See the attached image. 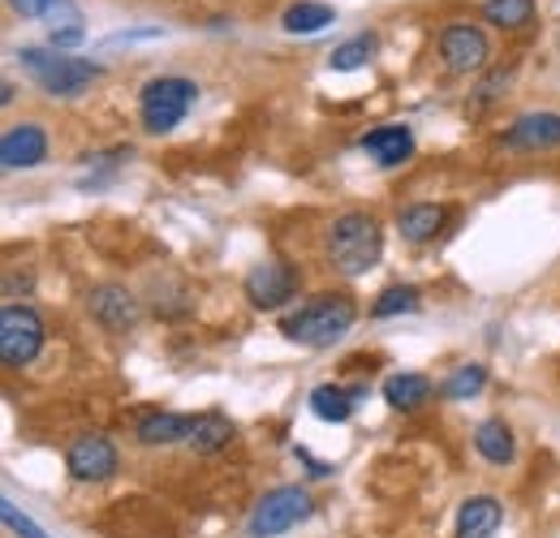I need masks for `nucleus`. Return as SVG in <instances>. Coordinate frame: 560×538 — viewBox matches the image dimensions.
I'll return each instance as SVG.
<instances>
[{
    "label": "nucleus",
    "mask_w": 560,
    "mask_h": 538,
    "mask_svg": "<svg viewBox=\"0 0 560 538\" xmlns=\"http://www.w3.org/2000/svg\"><path fill=\"white\" fill-rule=\"evenodd\" d=\"M44 349V319L31 306H4L0 315V362L26 366Z\"/></svg>",
    "instance_id": "obj_6"
},
{
    "label": "nucleus",
    "mask_w": 560,
    "mask_h": 538,
    "mask_svg": "<svg viewBox=\"0 0 560 538\" xmlns=\"http://www.w3.org/2000/svg\"><path fill=\"white\" fill-rule=\"evenodd\" d=\"M500 522H504L500 500H495V495H475V500H466L462 513H457V538H495Z\"/></svg>",
    "instance_id": "obj_15"
},
{
    "label": "nucleus",
    "mask_w": 560,
    "mask_h": 538,
    "mask_svg": "<svg viewBox=\"0 0 560 538\" xmlns=\"http://www.w3.org/2000/svg\"><path fill=\"white\" fill-rule=\"evenodd\" d=\"M362 151L375 155L384 168H393L415 155V134H410V126H380V130L362 134Z\"/></svg>",
    "instance_id": "obj_14"
},
{
    "label": "nucleus",
    "mask_w": 560,
    "mask_h": 538,
    "mask_svg": "<svg viewBox=\"0 0 560 538\" xmlns=\"http://www.w3.org/2000/svg\"><path fill=\"white\" fill-rule=\"evenodd\" d=\"M66 466L78 482H104L117 473V448L108 435H78L66 453Z\"/></svg>",
    "instance_id": "obj_10"
},
{
    "label": "nucleus",
    "mask_w": 560,
    "mask_h": 538,
    "mask_svg": "<svg viewBox=\"0 0 560 538\" xmlns=\"http://www.w3.org/2000/svg\"><path fill=\"white\" fill-rule=\"evenodd\" d=\"M483 17L500 31H522L535 22V0H483Z\"/></svg>",
    "instance_id": "obj_22"
},
{
    "label": "nucleus",
    "mask_w": 560,
    "mask_h": 538,
    "mask_svg": "<svg viewBox=\"0 0 560 538\" xmlns=\"http://www.w3.org/2000/svg\"><path fill=\"white\" fill-rule=\"evenodd\" d=\"M475 448L483 453V461H491V466H509L513 461V431L500 418H488L475 431Z\"/></svg>",
    "instance_id": "obj_20"
},
{
    "label": "nucleus",
    "mask_w": 560,
    "mask_h": 538,
    "mask_svg": "<svg viewBox=\"0 0 560 538\" xmlns=\"http://www.w3.org/2000/svg\"><path fill=\"white\" fill-rule=\"evenodd\" d=\"M9 4H13L22 17H44V9H48L52 0H9Z\"/></svg>",
    "instance_id": "obj_29"
},
{
    "label": "nucleus",
    "mask_w": 560,
    "mask_h": 538,
    "mask_svg": "<svg viewBox=\"0 0 560 538\" xmlns=\"http://www.w3.org/2000/svg\"><path fill=\"white\" fill-rule=\"evenodd\" d=\"M483 384H488V366H479V362H466V366H457L448 379H444V397L448 401H470V397H479L483 393Z\"/></svg>",
    "instance_id": "obj_23"
},
{
    "label": "nucleus",
    "mask_w": 560,
    "mask_h": 538,
    "mask_svg": "<svg viewBox=\"0 0 560 538\" xmlns=\"http://www.w3.org/2000/svg\"><path fill=\"white\" fill-rule=\"evenodd\" d=\"M13 61L22 66V73H26L44 95H61V100L82 95V91L104 73V66H95V61L66 57V52H57V48H35V44L18 48Z\"/></svg>",
    "instance_id": "obj_2"
},
{
    "label": "nucleus",
    "mask_w": 560,
    "mask_h": 538,
    "mask_svg": "<svg viewBox=\"0 0 560 538\" xmlns=\"http://www.w3.org/2000/svg\"><path fill=\"white\" fill-rule=\"evenodd\" d=\"M353 405H358V397H353L350 388H337V384H319V388L311 393V409H315V418H324V422H350Z\"/></svg>",
    "instance_id": "obj_21"
},
{
    "label": "nucleus",
    "mask_w": 560,
    "mask_h": 538,
    "mask_svg": "<svg viewBox=\"0 0 560 538\" xmlns=\"http://www.w3.org/2000/svg\"><path fill=\"white\" fill-rule=\"evenodd\" d=\"M0 160L4 168H39L48 160V134L39 126H13L0 138Z\"/></svg>",
    "instance_id": "obj_11"
},
{
    "label": "nucleus",
    "mask_w": 560,
    "mask_h": 538,
    "mask_svg": "<svg viewBox=\"0 0 560 538\" xmlns=\"http://www.w3.org/2000/svg\"><path fill=\"white\" fill-rule=\"evenodd\" d=\"M190 431H195V418L190 413H173V409H155V413L139 418V426H135L139 444H147V448L182 444V440H190Z\"/></svg>",
    "instance_id": "obj_13"
},
{
    "label": "nucleus",
    "mask_w": 560,
    "mask_h": 538,
    "mask_svg": "<svg viewBox=\"0 0 560 538\" xmlns=\"http://www.w3.org/2000/svg\"><path fill=\"white\" fill-rule=\"evenodd\" d=\"M410 311H419V289H415V284L384 289V293H380V302L371 306V315H375V319H393V315H410Z\"/></svg>",
    "instance_id": "obj_24"
},
{
    "label": "nucleus",
    "mask_w": 560,
    "mask_h": 538,
    "mask_svg": "<svg viewBox=\"0 0 560 538\" xmlns=\"http://www.w3.org/2000/svg\"><path fill=\"white\" fill-rule=\"evenodd\" d=\"M311 513H315V500H311L306 487H277V491H268V495L255 504V513H250V535L277 538V535H284V530H293L298 522H306Z\"/></svg>",
    "instance_id": "obj_5"
},
{
    "label": "nucleus",
    "mask_w": 560,
    "mask_h": 538,
    "mask_svg": "<svg viewBox=\"0 0 560 538\" xmlns=\"http://www.w3.org/2000/svg\"><path fill=\"white\" fill-rule=\"evenodd\" d=\"M229 440H233V422L224 418V413H195V431H190V448L195 453H203V457H211V453H220V448H229Z\"/></svg>",
    "instance_id": "obj_18"
},
{
    "label": "nucleus",
    "mask_w": 560,
    "mask_h": 538,
    "mask_svg": "<svg viewBox=\"0 0 560 538\" xmlns=\"http://www.w3.org/2000/svg\"><path fill=\"white\" fill-rule=\"evenodd\" d=\"M440 57L453 73H479L491 61V44L479 26L453 22V26L440 31Z\"/></svg>",
    "instance_id": "obj_7"
},
{
    "label": "nucleus",
    "mask_w": 560,
    "mask_h": 538,
    "mask_svg": "<svg viewBox=\"0 0 560 538\" xmlns=\"http://www.w3.org/2000/svg\"><path fill=\"white\" fill-rule=\"evenodd\" d=\"M444 220H448L444 207H435V202H415V207H406V211L397 215V229H401L406 242H431V237L444 229Z\"/></svg>",
    "instance_id": "obj_16"
},
{
    "label": "nucleus",
    "mask_w": 560,
    "mask_h": 538,
    "mask_svg": "<svg viewBox=\"0 0 560 538\" xmlns=\"http://www.w3.org/2000/svg\"><path fill=\"white\" fill-rule=\"evenodd\" d=\"M39 22H48V35H70V31H82V9L73 0H52Z\"/></svg>",
    "instance_id": "obj_26"
},
{
    "label": "nucleus",
    "mask_w": 560,
    "mask_h": 538,
    "mask_svg": "<svg viewBox=\"0 0 560 538\" xmlns=\"http://www.w3.org/2000/svg\"><path fill=\"white\" fill-rule=\"evenodd\" d=\"M371 52H375V35H353L346 39L332 57H328V66L337 69V73H350V69H362L371 61Z\"/></svg>",
    "instance_id": "obj_25"
},
{
    "label": "nucleus",
    "mask_w": 560,
    "mask_h": 538,
    "mask_svg": "<svg viewBox=\"0 0 560 538\" xmlns=\"http://www.w3.org/2000/svg\"><path fill=\"white\" fill-rule=\"evenodd\" d=\"M384 401L393 405V409H401V413H410V409L431 401V379L419 375V371H401V375H393L384 384Z\"/></svg>",
    "instance_id": "obj_17"
},
{
    "label": "nucleus",
    "mask_w": 560,
    "mask_h": 538,
    "mask_svg": "<svg viewBox=\"0 0 560 538\" xmlns=\"http://www.w3.org/2000/svg\"><path fill=\"white\" fill-rule=\"evenodd\" d=\"M86 311L104 332H130L139 324L142 306L126 284H100L86 293Z\"/></svg>",
    "instance_id": "obj_8"
},
{
    "label": "nucleus",
    "mask_w": 560,
    "mask_h": 538,
    "mask_svg": "<svg viewBox=\"0 0 560 538\" xmlns=\"http://www.w3.org/2000/svg\"><path fill=\"white\" fill-rule=\"evenodd\" d=\"M509 147L517 151H548V147H560V113H526L509 126L504 134Z\"/></svg>",
    "instance_id": "obj_12"
},
{
    "label": "nucleus",
    "mask_w": 560,
    "mask_h": 538,
    "mask_svg": "<svg viewBox=\"0 0 560 538\" xmlns=\"http://www.w3.org/2000/svg\"><path fill=\"white\" fill-rule=\"evenodd\" d=\"M293 293H298V268L293 264L268 259V264L250 268V276H246V297H250L255 311H280Z\"/></svg>",
    "instance_id": "obj_9"
},
{
    "label": "nucleus",
    "mask_w": 560,
    "mask_h": 538,
    "mask_svg": "<svg viewBox=\"0 0 560 538\" xmlns=\"http://www.w3.org/2000/svg\"><path fill=\"white\" fill-rule=\"evenodd\" d=\"M332 22H337L332 4H319V0H298V4L284 9V31L289 35H319Z\"/></svg>",
    "instance_id": "obj_19"
},
{
    "label": "nucleus",
    "mask_w": 560,
    "mask_h": 538,
    "mask_svg": "<svg viewBox=\"0 0 560 538\" xmlns=\"http://www.w3.org/2000/svg\"><path fill=\"white\" fill-rule=\"evenodd\" d=\"M384 255V233L375 224V215L366 211H346L332 220V233H328V259L341 276H362L380 264Z\"/></svg>",
    "instance_id": "obj_3"
},
{
    "label": "nucleus",
    "mask_w": 560,
    "mask_h": 538,
    "mask_svg": "<svg viewBox=\"0 0 560 538\" xmlns=\"http://www.w3.org/2000/svg\"><path fill=\"white\" fill-rule=\"evenodd\" d=\"M353 319H358V306H353L350 293H319L306 306H298L280 324V332L289 340H298V344H306V349H328V344H337L350 332Z\"/></svg>",
    "instance_id": "obj_1"
},
{
    "label": "nucleus",
    "mask_w": 560,
    "mask_h": 538,
    "mask_svg": "<svg viewBox=\"0 0 560 538\" xmlns=\"http://www.w3.org/2000/svg\"><path fill=\"white\" fill-rule=\"evenodd\" d=\"M504 82H509V73H504V69H495V73H491L488 82L479 86V95H475V104H479V108H483V104H491V100L500 95V86H504Z\"/></svg>",
    "instance_id": "obj_28"
},
{
    "label": "nucleus",
    "mask_w": 560,
    "mask_h": 538,
    "mask_svg": "<svg viewBox=\"0 0 560 538\" xmlns=\"http://www.w3.org/2000/svg\"><path fill=\"white\" fill-rule=\"evenodd\" d=\"M0 517H4V526H9L18 538H48L26 513H22V508H18V504H13V500H0Z\"/></svg>",
    "instance_id": "obj_27"
},
{
    "label": "nucleus",
    "mask_w": 560,
    "mask_h": 538,
    "mask_svg": "<svg viewBox=\"0 0 560 538\" xmlns=\"http://www.w3.org/2000/svg\"><path fill=\"white\" fill-rule=\"evenodd\" d=\"M199 100V86L190 78H177V73H164V78H151L139 95V113L142 126L151 134H168L186 121V113L195 108Z\"/></svg>",
    "instance_id": "obj_4"
}]
</instances>
